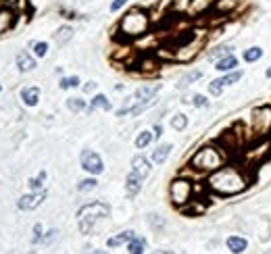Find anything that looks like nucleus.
<instances>
[{"label":"nucleus","mask_w":271,"mask_h":254,"mask_svg":"<svg viewBox=\"0 0 271 254\" xmlns=\"http://www.w3.org/2000/svg\"><path fill=\"white\" fill-rule=\"evenodd\" d=\"M208 188L215 194L221 196H238L248 188L250 177L246 175L244 169L234 167V165H223L217 171H213L208 175Z\"/></svg>","instance_id":"obj_1"},{"label":"nucleus","mask_w":271,"mask_h":254,"mask_svg":"<svg viewBox=\"0 0 271 254\" xmlns=\"http://www.w3.org/2000/svg\"><path fill=\"white\" fill-rule=\"evenodd\" d=\"M148 30H150V15L144 9H140V6L129 9L119 21V32L128 40L142 38L148 33Z\"/></svg>","instance_id":"obj_2"},{"label":"nucleus","mask_w":271,"mask_h":254,"mask_svg":"<svg viewBox=\"0 0 271 254\" xmlns=\"http://www.w3.org/2000/svg\"><path fill=\"white\" fill-rule=\"evenodd\" d=\"M225 152L221 150V148L217 146H203V148H198L196 152L192 154V159H190V167L194 169V171H198V173H208L211 175L213 171H217V169H221L225 165Z\"/></svg>","instance_id":"obj_3"},{"label":"nucleus","mask_w":271,"mask_h":254,"mask_svg":"<svg viewBox=\"0 0 271 254\" xmlns=\"http://www.w3.org/2000/svg\"><path fill=\"white\" fill-rule=\"evenodd\" d=\"M111 215V206L104 202H90V204H83V206L78 210V225H80V231L81 234H90L96 223L107 219Z\"/></svg>","instance_id":"obj_4"},{"label":"nucleus","mask_w":271,"mask_h":254,"mask_svg":"<svg viewBox=\"0 0 271 254\" xmlns=\"http://www.w3.org/2000/svg\"><path fill=\"white\" fill-rule=\"evenodd\" d=\"M203 46H205V36L203 33H190L188 40L182 42V44L175 48L173 59L179 61V63H190L192 59H196L198 56V52L203 50Z\"/></svg>","instance_id":"obj_5"},{"label":"nucleus","mask_w":271,"mask_h":254,"mask_svg":"<svg viewBox=\"0 0 271 254\" xmlns=\"http://www.w3.org/2000/svg\"><path fill=\"white\" fill-rule=\"evenodd\" d=\"M192 194H194V183L190 179L177 177L171 181L169 196H171V202L175 204L177 208H184L188 202H192Z\"/></svg>","instance_id":"obj_6"},{"label":"nucleus","mask_w":271,"mask_h":254,"mask_svg":"<svg viewBox=\"0 0 271 254\" xmlns=\"http://www.w3.org/2000/svg\"><path fill=\"white\" fill-rule=\"evenodd\" d=\"M253 133L256 138H267L271 133V104L253 111Z\"/></svg>","instance_id":"obj_7"},{"label":"nucleus","mask_w":271,"mask_h":254,"mask_svg":"<svg viewBox=\"0 0 271 254\" xmlns=\"http://www.w3.org/2000/svg\"><path fill=\"white\" fill-rule=\"evenodd\" d=\"M80 163H81V169L86 173L90 175H100L104 173V163H102V159H100V154L98 152H94V150H83L81 152V157H80Z\"/></svg>","instance_id":"obj_8"},{"label":"nucleus","mask_w":271,"mask_h":254,"mask_svg":"<svg viewBox=\"0 0 271 254\" xmlns=\"http://www.w3.org/2000/svg\"><path fill=\"white\" fill-rule=\"evenodd\" d=\"M248 0H215L213 2V13L219 17H232L236 13H240L246 6Z\"/></svg>","instance_id":"obj_9"},{"label":"nucleus","mask_w":271,"mask_h":254,"mask_svg":"<svg viewBox=\"0 0 271 254\" xmlns=\"http://www.w3.org/2000/svg\"><path fill=\"white\" fill-rule=\"evenodd\" d=\"M44 200H46V190H38V192H32V194H23L17 200V208L19 210H36Z\"/></svg>","instance_id":"obj_10"},{"label":"nucleus","mask_w":271,"mask_h":254,"mask_svg":"<svg viewBox=\"0 0 271 254\" xmlns=\"http://www.w3.org/2000/svg\"><path fill=\"white\" fill-rule=\"evenodd\" d=\"M15 21H17L15 9H11V6H0V36L11 32L13 27H15Z\"/></svg>","instance_id":"obj_11"},{"label":"nucleus","mask_w":271,"mask_h":254,"mask_svg":"<svg viewBox=\"0 0 271 254\" xmlns=\"http://www.w3.org/2000/svg\"><path fill=\"white\" fill-rule=\"evenodd\" d=\"M131 171H136L140 177H148L150 171H152V165H150V160L144 157V154H136L134 159H131Z\"/></svg>","instance_id":"obj_12"},{"label":"nucleus","mask_w":271,"mask_h":254,"mask_svg":"<svg viewBox=\"0 0 271 254\" xmlns=\"http://www.w3.org/2000/svg\"><path fill=\"white\" fill-rule=\"evenodd\" d=\"M213 2L215 0H188V15H205L207 11L213 9Z\"/></svg>","instance_id":"obj_13"},{"label":"nucleus","mask_w":271,"mask_h":254,"mask_svg":"<svg viewBox=\"0 0 271 254\" xmlns=\"http://www.w3.org/2000/svg\"><path fill=\"white\" fill-rule=\"evenodd\" d=\"M142 177L138 175L136 171H129L128 177H125V192H128V196H136L138 192L142 190Z\"/></svg>","instance_id":"obj_14"},{"label":"nucleus","mask_w":271,"mask_h":254,"mask_svg":"<svg viewBox=\"0 0 271 254\" xmlns=\"http://www.w3.org/2000/svg\"><path fill=\"white\" fill-rule=\"evenodd\" d=\"M159 90H161V83H152V86H142V88H138L134 92V98L138 102H144V100H152L157 94H159Z\"/></svg>","instance_id":"obj_15"},{"label":"nucleus","mask_w":271,"mask_h":254,"mask_svg":"<svg viewBox=\"0 0 271 254\" xmlns=\"http://www.w3.org/2000/svg\"><path fill=\"white\" fill-rule=\"evenodd\" d=\"M236 67H238V56L234 52L223 56V59L215 61V69H217L219 73H229V71H236Z\"/></svg>","instance_id":"obj_16"},{"label":"nucleus","mask_w":271,"mask_h":254,"mask_svg":"<svg viewBox=\"0 0 271 254\" xmlns=\"http://www.w3.org/2000/svg\"><path fill=\"white\" fill-rule=\"evenodd\" d=\"M17 69L21 73H27V71H33L36 69V59L27 52V50H23V52H19L17 54Z\"/></svg>","instance_id":"obj_17"},{"label":"nucleus","mask_w":271,"mask_h":254,"mask_svg":"<svg viewBox=\"0 0 271 254\" xmlns=\"http://www.w3.org/2000/svg\"><path fill=\"white\" fill-rule=\"evenodd\" d=\"M21 100H23L25 107H36L40 102V88L38 86H30L21 90Z\"/></svg>","instance_id":"obj_18"},{"label":"nucleus","mask_w":271,"mask_h":254,"mask_svg":"<svg viewBox=\"0 0 271 254\" xmlns=\"http://www.w3.org/2000/svg\"><path fill=\"white\" fill-rule=\"evenodd\" d=\"M171 150H173V146L171 144H161V146H157L155 150H152V157H150V160L155 165H163L167 159H169V154H171Z\"/></svg>","instance_id":"obj_19"},{"label":"nucleus","mask_w":271,"mask_h":254,"mask_svg":"<svg viewBox=\"0 0 271 254\" xmlns=\"http://www.w3.org/2000/svg\"><path fill=\"white\" fill-rule=\"evenodd\" d=\"M225 244H227V250L232 252V254H242V252L248 248L246 238H240V236H229Z\"/></svg>","instance_id":"obj_20"},{"label":"nucleus","mask_w":271,"mask_h":254,"mask_svg":"<svg viewBox=\"0 0 271 254\" xmlns=\"http://www.w3.org/2000/svg\"><path fill=\"white\" fill-rule=\"evenodd\" d=\"M134 236H136V231H131V229L121 231V234H117V236H113V238H109V239H107V246H109V248H117V246L128 244Z\"/></svg>","instance_id":"obj_21"},{"label":"nucleus","mask_w":271,"mask_h":254,"mask_svg":"<svg viewBox=\"0 0 271 254\" xmlns=\"http://www.w3.org/2000/svg\"><path fill=\"white\" fill-rule=\"evenodd\" d=\"M96 109H102V111H111V100L104 94H96L92 100L88 104V112H94Z\"/></svg>","instance_id":"obj_22"},{"label":"nucleus","mask_w":271,"mask_h":254,"mask_svg":"<svg viewBox=\"0 0 271 254\" xmlns=\"http://www.w3.org/2000/svg\"><path fill=\"white\" fill-rule=\"evenodd\" d=\"M263 54H265V50H263L261 46H250L246 48V50H242V61L244 63H256L263 59Z\"/></svg>","instance_id":"obj_23"},{"label":"nucleus","mask_w":271,"mask_h":254,"mask_svg":"<svg viewBox=\"0 0 271 254\" xmlns=\"http://www.w3.org/2000/svg\"><path fill=\"white\" fill-rule=\"evenodd\" d=\"M71 38H73V27L71 25H61L57 30V33H54V42H57L59 46H65Z\"/></svg>","instance_id":"obj_24"},{"label":"nucleus","mask_w":271,"mask_h":254,"mask_svg":"<svg viewBox=\"0 0 271 254\" xmlns=\"http://www.w3.org/2000/svg\"><path fill=\"white\" fill-rule=\"evenodd\" d=\"M152 140H155V133L148 131V129H144V131H140V133L136 136V142H134V144H136L138 150H144L146 146L152 144Z\"/></svg>","instance_id":"obj_25"},{"label":"nucleus","mask_w":271,"mask_h":254,"mask_svg":"<svg viewBox=\"0 0 271 254\" xmlns=\"http://www.w3.org/2000/svg\"><path fill=\"white\" fill-rule=\"evenodd\" d=\"M128 250H129V254H144V250H146V239L140 238V236H134L128 242Z\"/></svg>","instance_id":"obj_26"},{"label":"nucleus","mask_w":271,"mask_h":254,"mask_svg":"<svg viewBox=\"0 0 271 254\" xmlns=\"http://www.w3.org/2000/svg\"><path fill=\"white\" fill-rule=\"evenodd\" d=\"M200 77H203V71H198V69H196V71H190V73H186V75L182 77V79H179L177 88H179V90H184V88H188V86H190V83L198 81Z\"/></svg>","instance_id":"obj_27"},{"label":"nucleus","mask_w":271,"mask_h":254,"mask_svg":"<svg viewBox=\"0 0 271 254\" xmlns=\"http://www.w3.org/2000/svg\"><path fill=\"white\" fill-rule=\"evenodd\" d=\"M171 127L175 131H184L188 127V117L184 115V112H175V115L171 117Z\"/></svg>","instance_id":"obj_28"},{"label":"nucleus","mask_w":271,"mask_h":254,"mask_svg":"<svg viewBox=\"0 0 271 254\" xmlns=\"http://www.w3.org/2000/svg\"><path fill=\"white\" fill-rule=\"evenodd\" d=\"M67 109L73 112H81V111H88V104L83 98H67Z\"/></svg>","instance_id":"obj_29"},{"label":"nucleus","mask_w":271,"mask_h":254,"mask_svg":"<svg viewBox=\"0 0 271 254\" xmlns=\"http://www.w3.org/2000/svg\"><path fill=\"white\" fill-rule=\"evenodd\" d=\"M242 77H244V73L236 69V71L223 73V77H219V79H221V83H223V86H232V83H238V81L242 79Z\"/></svg>","instance_id":"obj_30"},{"label":"nucleus","mask_w":271,"mask_h":254,"mask_svg":"<svg viewBox=\"0 0 271 254\" xmlns=\"http://www.w3.org/2000/svg\"><path fill=\"white\" fill-rule=\"evenodd\" d=\"M98 186V181H96V177L94 175H90V177H86V179H81L80 183H78V192H92V190Z\"/></svg>","instance_id":"obj_31"},{"label":"nucleus","mask_w":271,"mask_h":254,"mask_svg":"<svg viewBox=\"0 0 271 254\" xmlns=\"http://www.w3.org/2000/svg\"><path fill=\"white\" fill-rule=\"evenodd\" d=\"M232 50L234 48L232 46H217L215 50H211V54H208V59H213V61H219V59H223V56H227V54H232Z\"/></svg>","instance_id":"obj_32"},{"label":"nucleus","mask_w":271,"mask_h":254,"mask_svg":"<svg viewBox=\"0 0 271 254\" xmlns=\"http://www.w3.org/2000/svg\"><path fill=\"white\" fill-rule=\"evenodd\" d=\"M32 50L36 56H40V59H44V56L48 54V42L44 40H38V42H32Z\"/></svg>","instance_id":"obj_33"},{"label":"nucleus","mask_w":271,"mask_h":254,"mask_svg":"<svg viewBox=\"0 0 271 254\" xmlns=\"http://www.w3.org/2000/svg\"><path fill=\"white\" fill-rule=\"evenodd\" d=\"M184 102H192L196 109H207L208 104H211V102H208V98H207V96H203V94H194L192 98H186Z\"/></svg>","instance_id":"obj_34"},{"label":"nucleus","mask_w":271,"mask_h":254,"mask_svg":"<svg viewBox=\"0 0 271 254\" xmlns=\"http://www.w3.org/2000/svg\"><path fill=\"white\" fill-rule=\"evenodd\" d=\"M80 83H81V81H80L78 75H69V77H63L59 86H61V90H71V88H78Z\"/></svg>","instance_id":"obj_35"},{"label":"nucleus","mask_w":271,"mask_h":254,"mask_svg":"<svg viewBox=\"0 0 271 254\" xmlns=\"http://www.w3.org/2000/svg\"><path fill=\"white\" fill-rule=\"evenodd\" d=\"M44 181H46V171H40L36 177L30 179V188L33 190V192H38V190L44 188Z\"/></svg>","instance_id":"obj_36"},{"label":"nucleus","mask_w":271,"mask_h":254,"mask_svg":"<svg viewBox=\"0 0 271 254\" xmlns=\"http://www.w3.org/2000/svg\"><path fill=\"white\" fill-rule=\"evenodd\" d=\"M223 83H221V79H211V83H208V94L211 96H221V92H223Z\"/></svg>","instance_id":"obj_37"},{"label":"nucleus","mask_w":271,"mask_h":254,"mask_svg":"<svg viewBox=\"0 0 271 254\" xmlns=\"http://www.w3.org/2000/svg\"><path fill=\"white\" fill-rule=\"evenodd\" d=\"M128 2H129V0H113V2H111V6H109V11L111 13H119L123 6H128Z\"/></svg>","instance_id":"obj_38"},{"label":"nucleus","mask_w":271,"mask_h":254,"mask_svg":"<svg viewBox=\"0 0 271 254\" xmlns=\"http://www.w3.org/2000/svg\"><path fill=\"white\" fill-rule=\"evenodd\" d=\"M42 225L40 223H36L33 225V238H32V244H38V242H42Z\"/></svg>","instance_id":"obj_39"},{"label":"nucleus","mask_w":271,"mask_h":254,"mask_svg":"<svg viewBox=\"0 0 271 254\" xmlns=\"http://www.w3.org/2000/svg\"><path fill=\"white\" fill-rule=\"evenodd\" d=\"M57 236H59V229H50V231H48V234H46L44 238H42V242H44V244H50V242H52V239L57 238Z\"/></svg>","instance_id":"obj_40"},{"label":"nucleus","mask_w":271,"mask_h":254,"mask_svg":"<svg viewBox=\"0 0 271 254\" xmlns=\"http://www.w3.org/2000/svg\"><path fill=\"white\" fill-rule=\"evenodd\" d=\"M96 86H98V83H96V81H88L86 86H83V92H86V94H92V92L96 90Z\"/></svg>","instance_id":"obj_41"},{"label":"nucleus","mask_w":271,"mask_h":254,"mask_svg":"<svg viewBox=\"0 0 271 254\" xmlns=\"http://www.w3.org/2000/svg\"><path fill=\"white\" fill-rule=\"evenodd\" d=\"M152 133H155V138H161L163 136V125L161 123H155V127H152Z\"/></svg>","instance_id":"obj_42"},{"label":"nucleus","mask_w":271,"mask_h":254,"mask_svg":"<svg viewBox=\"0 0 271 254\" xmlns=\"http://www.w3.org/2000/svg\"><path fill=\"white\" fill-rule=\"evenodd\" d=\"M152 254H173L171 250H157V252H152Z\"/></svg>","instance_id":"obj_43"},{"label":"nucleus","mask_w":271,"mask_h":254,"mask_svg":"<svg viewBox=\"0 0 271 254\" xmlns=\"http://www.w3.org/2000/svg\"><path fill=\"white\" fill-rule=\"evenodd\" d=\"M265 77H267V79H271V65L267 67V71H265Z\"/></svg>","instance_id":"obj_44"},{"label":"nucleus","mask_w":271,"mask_h":254,"mask_svg":"<svg viewBox=\"0 0 271 254\" xmlns=\"http://www.w3.org/2000/svg\"><path fill=\"white\" fill-rule=\"evenodd\" d=\"M92 254H109V252H107V250H94Z\"/></svg>","instance_id":"obj_45"},{"label":"nucleus","mask_w":271,"mask_h":254,"mask_svg":"<svg viewBox=\"0 0 271 254\" xmlns=\"http://www.w3.org/2000/svg\"><path fill=\"white\" fill-rule=\"evenodd\" d=\"M0 92H2V86H0Z\"/></svg>","instance_id":"obj_46"}]
</instances>
